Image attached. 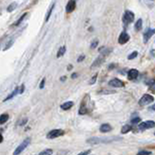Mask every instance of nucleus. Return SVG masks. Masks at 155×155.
Segmentation results:
<instances>
[{
	"label": "nucleus",
	"instance_id": "nucleus-1",
	"mask_svg": "<svg viewBox=\"0 0 155 155\" xmlns=\"http://www.w3.org/2000/svg\"><path fill=\"white\" fill-rule=\"evenodd\" d=\"M117 139H102V138H96V137H93V138L87 140V144H106V142H110L112 141H115Z\"/></svg>",
	"mask_w": 155,
	"mask_h": 155
},
{
	"label": "nucleus",
	"instance_id": "nucleus-2",
	"mask_svg": "<svg viewBox=\"0 0 155 155\" xmlns=\"http://www.w3.org/2000/svg\"><path fill=\"white\" fill-rule=\"evenodd\" d=\"M30 142H31V139H30V138H27V139L24 140L22 144H20L19 147L16 148V150L14 151V155H19V154L22 153V151L25 149L27 147H28V144H30Z\"/></svg>",
	"mask_w": 155,
	"mask_h": 155
},
{
	"label": "nucleus",
	"instance_id": "nucleus-3",
	"mask_svg": "<svg viewBox=\"0 0 155 155\" xmlns=\"http://www.w3.org/2000/svg\"><path fill=\"white\" fill-rule=\"evenodd\" d=\"M134 19H135V14L133 13V12L131 11H129V10H126L125 11V13L123 14V22L125 23V24H129V23H131Z\"/></svg>",
	"mask_w": 155,
	"mask_h": 155
},
{
	"label": "nucleus",
	"instance_id": "nucleus-4",
	"mask_svg": "<svg viewBox=\"0 0 155 155\" xmlns=\"http://www.w3.org/2000/svg\"><path fill=\"white\" fill-rule=\"evenodd\" d=\"M153 101H154L153 96L149 95V94H144V95H142V98L140 99L139 104L141 106H147V105H149L150 103H152Z\"/></svg>",
	"mask_w": 155,
	"mask_h": 155
},
{
	"label": "nucleus",
	"instance_id": "nucleus-5",
	"mask_svg": "<svg viewBox=\"0 0 155 155\" xmlns=\"http://www.w3.org/2000/svg\"><path fill=\"white\" fill-rule=\"evenodd\" d=\"M64 132L62 131V130L60 129H54V130H51L48 133L47 135V138L48 139H55V138H58V137L62 136Z\"/></svg>",
	"mask_w": 155,
	"mask_h": 155
},
{
	"label": "nucleus",
	"instance_id": "nucleus-6",
	"mask_svg": "<svg viewBox=\"0 0 155 155\" xmlns=\"http://www.w3.org/2000/svg\"><path fill=\"white\" fill-rule=\"evenodd\" d=\"M155 127V122L152 120H147V121H144L139 125V129L141 130H145V129H150Z\"/></svg>",
	"mask_w": 155,
	"mask_h": 155
},
{
	"label": "nucleus",
	"instance_id": "nucleus-7",
	"mask_svg": "<svg viewBox=\"0 0 155 155\" xmlns=\"http://www.w3.org/2000/svg\"><path fill=\"white\" fill-rule=\"evenodd\" d=\"M154 34H155V29H151V28H149V27L145 29V31L144 33V43H147L148 40H149Z\"/></svg>",
	"mask_w": 155,
	"mask_h": 155
},
{
	"label": "nucleus",
	"instance_id": "nucleus-8",
	"mask_svg": "<svg viewBox=\"0 0 155 155\" xmlns=\"http://www.w3.org/2000/svg\"><path fill=\"white\" fill-rule=\"evenodd\" d=\"M109 86L112 87H116V88H120V87L124 86V83L122 81H120L119 79H112L109 81Z\"/></svg>",
	"mask_w": 155,
	"mask_h": 155
},
{
	"label": "nucleus",
	"instance_id": "nucleus-9",
	"mask_svg": "<svg viewBox=\"0 0 155 155\" xmlns=\"http://www.w3.org/2000/svg\"><path fill=\"white\" fill-rule=\"evenodd\" d=\"M129 40H130V36L127 34L126 32H122L119 35V37H118V43H119L120 45L126 44Z\"/></svg>",
	"mask_w": 155,
	"mask_h": 155
},
{
	"label": "nucleus",
	"instance_id": "nucleus-10",
	"mask_svg": "<svg viewBox=\"0 0 155 155\" xmlns=\"http://www.w3.org/2000/svg\"><path fill=\"white\" fill-rule=\"evenodd\" d=\"M139 76V71L137 69H131L128 71V74H127V77H128V80L132 81L135 80V79L138 78Z\"/></svg>",
	"mask_w": 155,
	"mask_h": 155
},
{
	"label": "nucleus",
	"instance_id": "nucleus-11",
	"mask_svg": "<svg viewBox=\"0 0 155 155\" xmlns=\"http://www.w3.org/2000/svg\"><path fill=\"white\" fill-rule=\"evenodd\" d=\"M76 9V0H69L68 4L66 6V12L67 13H72Z\"/></svg>",
	"mask_w": 155,
	"mask_h": 155
},
{
	"label": "nucleus",
	"instance_id": "nucleus-12",
	"mask_svg": "<svg viewBox=\"0 0 155 155\" xmlns=\"http://www.w3.org/2000/svg\"><path fill=\"white\" fill-rule=\"evenodd\" d=\"M104 61H105V56L104 55L99 56L98 58H96L95 61L92 63V65H91V68H92V69L93 68H96V67H98V66H100L101 64H103V63H104Z\"/></svg>",
	"mask_w": 155,
	"mask_h": 155
},
{
	"label": "nucleus",
	"instance_id": "nucleus-13",
	"mask_svg": "<svg viewBox=\"0 0 155 155\" xmlns=\"http://www.w3.org/2000/svg\"><path fill=\"white\" fill-rule=\"evenodd\" d=\"M73 106H74V103H73L72 101H68V102H65L64 104L61 105V109L63 111H68L73 107Z\"/></svg>",
	"mask_w": 155,
	"mask_h": 155
},
{
	"label": "nucleus",
	"instance_id": "nucleus-14",
	"mask_svg": "<svg viewBox=\"0 0 155 155\" xmlns=\"http://www.w3.org/2000/svg\"><path fill=\"white\" fill-rule=\"evenodd\" d=\"M18 93H20V90H19V87H16V88L14 89L13 92H12V93L10 94V95L7 96V97H6V98L4 99V102H7L8 100H11L12 98H14V97L16 96Z\"/></svg>",
	"mask_w": 155,
	"mask_h": 155
},
{
	"label": "nucleus",
	"instance_id": "nucleus-15",
	"mask_svg": "<svg viewBox=\"0 0 155 155\" xmlns=\"http://www.w3.org/2000/svg\"><path fill=\"white\" fill-rule=\"evenodd\" d=\"M111 130H112V126L110 124H103V125H101V127H100V131L102 133H108V132H110Z\"/></svg>",
	"mask_w": 155,
	"mask_h": 155
},
{
	"label": "nucleus",
	"instance_id": "nucleus-16",
	"mask_svg": "<svg viewBox=\"0 0 155 155\" xmlns=\"http://www.w3.org/2000/svg\"><path fill=\"white\" fill-rule=\"evenodd\" d=\"M111 51H112V50H110L109 48H106V47H102L99 48V53L104 56L108 55L109 53H111Z\"/></svg>",
	"mask_w": 155,
	"mask_h": 155
},
{
	"label": "nucleus",
	"instance_id": "nucleus-17",
	"mask_svg": "<svg viewBox=\"0 0 155 155\" xmlns=\"http://www.w3.org/2000/svg\"><path fill=\"white\" fill-rule=\"evenodd\" d=\"M142 19H139L137 20V22L135 24V30L136 31H140V30L142 29Z\"/></svg>",
	"mask_w": 155,
	"mask_h": 155
},
{
	"label": "nucleus",
	"instance_id": "nucleus-18",
	"mask_svg": "<svg viewBox=\"0 0 155 155\" xmlns=\"http://www.w3.org/2000/svg\"><path fill=\"white\" fill-rule=\"evenodd\" d=\"M65 51H66V47H65V46L59 48L58 53H57V54H56V57H58V58H59V57L63 56V55H64V53H65Z\"/></svg>",
	"mask_w": 155,
	"mask_h": 155
},
{
	"label": "nucleus",
	"instance_id": "nucleus-19",
	"mask_svg": "<svg viewBox=\"0 0 155 155\" xmlns=\"http://www.w3.org/2000/svg\"><path fill=\"white\" fill-rule=\"evenodd\" d=\"M9 119V115L7 114H3L0 116V124H4L6 121H8Z\"/></svg>",
	"mask_w": 155,
	"mask_h": 155
},
{
	"label": "nucleus",
	"instance_id": "nucleus-20",
	"mask_svg": "<svg viewBox=\"0 0 155 155\" xmlns=\"http://www.w3.org/2000/svg\"><path fill=\"white\" fill-rule=\"evenodd\" d=\"M54 7H55V3H53V4L51 5V7L50 8V10H48V14H47V16H46V22H48V20H50V17L51 13H53V10L54 9Z\"/></svg>",
	"mask_w": 155,
	"mask_h": 155
},
{
	"label": "nucleus",
	"instance_id": "nucleus-21",
	"mask_svg": "<svg viewBox=\"0 0 155 155\" xmlns=\"http://www.w3.org/2000/svg\"><path fill=\"white\" fill-rule=\"evenodd\" d=\"M132 130V127L130 126V125H124L122 128H121V133L122 134H126V133H128L130 132Z\"/></svg>",
	"mask_w": 155,
	"mask_h": 155
},
{
	"label": "nucleus",
	"instance_id": "nucleus-22",
	"mask_svg": "<svg viewBox=\"0 0 155 155\" xmlns=\"http://www.w3.org/2000/svg\"><path fill=\"white\" fill-rule=\"evenodd\" d=\"M26 16H27V13H24V14L22 15V16L20 17V19H19V20H18L17 22H15V23L13 24V25H14V26H18V25H20V24L22 22V20H23L24 19H25V17H26Z\"/></svg>",
	"mask_w": 155,
	"mask_h": 155
},
{
	"label": "nucleus",
	"instance_id": "nucleus-23",
	"mask_svg": "<svg viewBox=\"0 0 155 155\" xmlns=\"http://www.w3.org/2000/svg\"><path fill=\"white\" fill-rule=\"evenodd\" d=\"M17 3H12V4H10V5H9L8 6V8H7V11L8 12H13L14 10H15V9H16L17 8Z\"/></svg>",
	"mask_w": 155,
	"mask_h": 155
},
{
	"label": "nucleus",
	"instance_id": "nucleus-24",
	"mask_svg": "<svg viewBox=\"0 0 155 155\" xmlns=\"http://www.w3.org/2000/svg\"><path fill=\"white\" fill-rule=\"evenodd\" d=\"M51 154H53V149H50V148L40 152V155H51Z\"/></svg>",
	"mask_w": 155,
	"mask_h": 155
},
{
	"label": "nucleus",
	"instance_id": "nucleus-25",
	"mask_svg": "<svg viewBox=\"0 0 155 155\" xmlns=\"http://www.w3.org/2000/svg\"><path fill=\"white\" fill-rule=\"evenodd\" d=\"M138 56V51H133L132 53H130L128 55V59L129 60H132L134 58H136V57Z\"/></svg>",
	"mask_w": 155,
	"mask_h": 155
},
{
	"label": "nucleus",
	"instance_id": "nucleus-26",
	"mask_svg": "<svg viewBox=\"0 0 155 155\" xmlns=\"http://www.w3.org/2000/svg\"><path fill=\"white\" fill-rule=\"evenodd\" d=\"M151 152L150 151H147V150H142V151H139L138 154L137 155H150Z\"/></svg>",
	"mask_w": 155,
	"mask_h": 155
},
{
	"label": "nucleus",
	"instance_id": "nucleus-27",
	"mask_svg": "<svg viewBox=\"0 0 155 155\" xmlns=\"http://www.w3.org/2000/svg\"><path fill=\"white\" fill-rule=\"evenodd\" d=\"M98 40H94L92 43H91V45H90V48H95L97 46H98Z\"/></svg>",
	"mask_w": 155,
	"mask_h": 155
},
{
	"label": "nucleus",
	"instance_id": "nucleus-28",
	"mask_svg": "<svg viewBox=\"0 0 155 155\" xmlns=\"http://www.w3.org/2000/svg\"><path fill=\"white\" fill-rule=\"evenodd\" d=\"M96 80H97V75H94V77L91 78V80L89 81V84H94L96 83Z\"/></svg>",
	"mask_w": 155,
	"mask_h": 155
},
{
	"label": "nucleus",
	"instance_id": "nucleus-29",
	"mask_svg": "<svg viewBox=\"0 0 155 155\" xmlns=\"http://www.w3.org/2000/svg\"><path fill=\"white\" fill-rule=\"evenodd\" d=\"M140 121H141V118H140V117H136V118H133V119L131 120V122L133 124H137L138 122H140Z\"/></svg>",
	"mask_w": 155,
	"mask_h": 155
},
{
	"label": "nucleus",
	"instance_id": "nucleus-30",
	"mask_svg": "<svg viewBox=\"0 0 155 155\" xmlns=\"http://www.w3.org/2000/svg\"><path fill=\"white\" fill-rule=\"evenodd\" d=\"M45 83H46V79H43V80H42V81H41V83H40V88L41 89H43L44 88V86H45Z\"/></svg>",
	"mask_w": 155,
	"mask_h": 155
},
{
	"label": "nucleus",
	"instance_id": "nucleus-31",
	"mask_svg": "<svg viewBox=\"0 0 155 155\" xmlns=\"http://www.w3.org/2000/svg\"><path fill=\"white\" fill-rule=\"evenodd\" d=\"M86 58V55H83V54H81V55L78 58V62H81L83 60Z\"/></svg>",
	"mask_w": 155,
	"mask_h": 155
},
{
	"label": "nucleus",
	"instance_id": "nucleus-32",
	"mask_svg": "<svg viewBox=\"0 0 155 155\" xmlns=\"http://www.w3.org/2000/svg\"><path fill=\"white\" fill-rule=\"evenodd\" d=\"M90 153V150H86V151H83V152H81L79 155H88Z\"/></svg>",
	"mask_w": 155,
	"mask_h": 155
},
{
	"label": "nucleus",
	"instance_id": "nucleus-33",
	"mask_svg": "<svg viewBox=\"0 0 155 155\" xmlns=\"http://www.w3.org/2000/svg\"><path fill=\"white\" fill-rule=\"evenodd\" d=\"M23 91H24V84H22V86H20V93L22 94V93H23Z\"/></svg>",
	"mask_w": 155,
	"mask_h": 155
},
{
	"label": "nucleus",
	"instance_id": "nucleus-34",
	"mask_svg": "<svg viewBox=\"0 0 155 155\" xmlns=\"http://www.w3.org/2000/svg\"><path fill=\"white\" fill-rule=\"evenodd\" d=\"M151 91H153V92H155V83L151 86Z\"/></svg>",
	"mask_w": 155,
	"mask_h": 155
},
{
	"label": "nucleus",
	"instance_id": "nucleus-35",
	"mask_svg": "<svg viewBox=\"0 0 155 155\" xmlns=\"http://www.w3.org/2000/svg\"><path fill=\"white\" fill-rule=\"evenodd\" d=\"M77 77H78V74H77V73H74V74L72 75V79H76Z\"/></svg>",
	"mask_w": 155,
	"mask_h": 155
},
{
	"label": "nucleus",
	"instance_id": "nucleus-36",
	"mask_svg": "<svg viewBox=\"0 0 155 155\" xmlns=\"http://www.w3.org/2000/svg\"><path fill=\"white\" fill-rule=\"evenodd\" d=\"M65 80H66V77H61V78H60V81H65Z\"/></svg>",
	"mask_w": 155,
	"mask_h": 155
},
{
	"label": "nucleus",
	"instance_id": "nucleus-37",
	"mask_svg": "<svg viewBox=\"0 0 155 155\" xmlns=\"http://www.w3.org/2000/svg\"><path fill=\"white\" fill-rule=\"evenodd\" d=\"M73 69V66L72 65H69L68 67H67V70H72Z\"/></svg>",
	"mask_w": 155,
	"mask_h": 155
},
{
	"label": "nucleus",
	"instance_id": "nucleus-38",
	"mask_svg": "<svg viewBox=\"0 0 155 155\" xmlns=\"http://www.w3.org/2000/svg\"><path fill=\"white\" fill-rule=\"evenodd\" d=\"M150 110H152V111H155V104L153 106H151L150 107Z\"/></svg>",
	"mask_w": 155,
	"mask_h": 155
},
{
	"label": "nucleus",
	"instance_id": "nucleus-39",
	"mask_svg": "<svg viewBox=\"0 0 155 155\" xmlns=\"http://www.w3.org/2000/svg\"><path fill=\"white\" fill-rule=\"evenodd\" d=\"M114 64H112L110 67H109V69H112V68H114Z\"/></svg>",
	"mask_w": 155,
	"mask_h": 155
},
{
	"label": "nucleus",
	"instance_id": "nucleus-40",
	"mask_svg": "<svg viewBox=\"0 0 155 155\" xmlns=\"http://www.w3.org/2000/svg\"><path fill=\"white\" fill-rule=\"evenodd\" d=\"M151 54H152V55H154V54H155V51H154V50H151Z\"/></svg>",
	"mask_w": 155,
	"mask_h": 155
},
{
	"label": "nucleus",
	"instance_id": "nucleus-41",
	"mask_svg": "<svg viewBox=\"0 0 155 155\" xmlns=\"http://www.w3.org/2000/svg\"><path fill=\"white\" fill-rule=\"evenodd\" d=\"M154 135H155V134H154Z\"/></svg>",
	"mask_w": 155,
	"mask_h": 155
}]
</instances>
